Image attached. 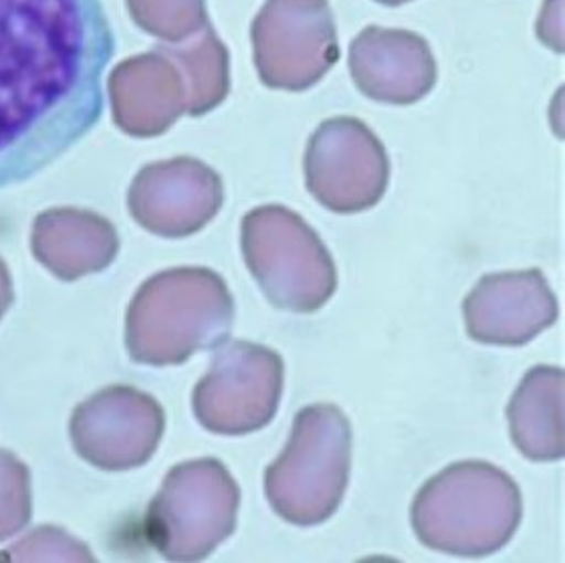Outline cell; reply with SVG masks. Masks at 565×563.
<instances>
[{
	"mask_svg": "<svg viewBox=\"0 0 565 563\" xmlns=\"http://www.w3.org/2000/svg\"><path fill=\"white\" fill-rule=\"evenodd\" d=\"M114 51L102 0H0V190L94 129Z\"/></svg>",
	"mask_w": 565,
	"mask_h": 563,
	"instance_id": "1",
	"label": "cell"
},
{
	"mask_svg": "<svg viewBox=\"0 0 565 563\" xmlns=\"http://www.w3.org/2000/svg\"><path fill=\"white\" fill-rule=\"evenodd\" d=\"M235 299L209 267L160 270L140 285L126 311V350L136 364L178 365L228 340Z\"/></svg>",
	"mask_w": 565,
	"mask_h": 563,
	"instance_id": "2",
	"label": "cell"
},
{
	"mask_svg": "<svg viewBox=\"0 0 565 563\" xmlns=\"http://www.w3.org/2000/svg\"><path fill=\"white\" fill-rule=\"evenodd\" d=\"M523 499L518 482L487 460H459L424 482L411 507L413 529L428 550L484 557L518 533Z\"/></svg>",
	"mask_w": 565,
	"mask_h": 563,
	"instance_id": "3",
	"label": "cell"
},
{
	"mask_svg": "<svg viewBox=\"0 0 565 563\" xmlns=\"http://www.w3.org/2000/svg\"><path fill=\"white\" fill-rule=\"evenodd\" d=\"M352 470V424L333 404L295 416L281 455L265 470V495L282 521L311 528L340 509Z\"/></svg>",
	"mask_w": 565,
	"mask_h": 563,
	"instance_id": "4",
	"label": "cell"
},
{
	"mask_svg": "<svg viewBox=\"0 0 565 563\" xmlns=\"http://www.w3.org/2000/svg\"><path fill=\"white\" fill-rule=\"evenodd\" d=\"M241 248L253 279L277 309L313 314L338 289V269L321 236L282 204L245 214Z\"/></svg>",
	"mask_w": 565,
	"mask_h": 563,
	"instance_id": "5",
	"label": "cell"
},
{
	"mask_svg": "<svg viewBox=\"0 0 565 563\" xmlns=\"http://www.w3.org/2000/svg\"><path fill=\"white\" fill-rule=\"evenodd\" d=\"M241 489L218 458L168 470L143 519L153 550L170 562H202L236 529Z\"/></svg>",
	"mask_w": 565,
	"mask_h": 563,
	"instance_id": "6",
	"label": "cell"
},
{
	"mask_svg": "<svg viewBox=\"0 0 565 563\" xmlns=\"http://www.w3.org/2000/svg\"><path fill=\"white\" fill-rule=\"evenodd\" d=\"M279 352L253 341L224 343L192 392V411L214 435L243 436L269 426L282 396Z\"/></svg>",
	"mask_w": 565,
	"mask_h": 563,
	"instance_id": "7",
	"label": "cell"
},
{
	"mask_svg": "<svg viewBox=\"0 0 565 563\" xmlns=\"http://www.w3.org/2000/svg\"><path fill=\"white\" fill-rule=\"evenodd\" d=\"M260 82L281 92L318 85L340 60L328 0H267L250 24Z\"/></svg>",
	"mask_w": 565,
	"mask_h": 563,
	"instance_id": "8",
	"label": "cell"
},
{
	"mask_svg": "<svg viewBox=\"0 0 565 563\" xmlns=\"http://www.w3.org/2000/svg\"><path fill=\"white\" fill-rule=\"evenodd\" d=\"M303 174L309 194L328 211H370L388 190V152L362 119H326L307 141Z\"/></svg>",
	"mask_w": 565,
	"mask_h": 563,
	"instance_id": "9",
	"label": "cell"
},
{
	"mask_svg": "<svg viewBox=\"0 0 565 563\" xmlns=\"http://www.w3.org/2000/svg\"><path fill=\"white\" fill-rule=\"evenodd\" d=\"M166 431L158 400L128 384H114L92 394L71 414L73 448L92 467L109 472L143 467Z\"/></svg>",
	"mask_w": 565,
	"mask_h": 563,
	"instance_id": "10",
	"label": "cell"
},
{
	"mask_svg": "<svg viewBox=\"0 0 565 563\" xmlns=\"http://www.w3.org/2000/svg\"><path fill=\"white\" fill-rule=\"evenodd\" d=\"M223 178L190 156L143 166L128 190L131 219L152 235L184 238L221 212Z\"/></svg>",
	"mask_w": 565,
	"mask_h": 563,
	"instance_id": "11",
	"label": "cell"
},
{
	"mask_svg": "<svg viewBox=\"0 0 565 563\" xmlns=\"http://www.w3.org/2000/svg\"><path fill=\"white\" fill-rule=\"evenodd\" d=\"M462 317L472 341L518 348L554 326L559 304L542 269L505 270L472 287Z\"/></svg>",
	"mask_w": 565,
	"mask_h": 563,
	"instance_id": "12",
	"label": "cell"
},
{
	"mask_svg": "<svg viewBox=\"0 0 565 563\" xmlns=\"http://www.w3.org/2000/svg\"><path fill=\"white\" fill-rule=\"evenodd\" d=\"M350 75L370 99L413 106L435 89L436 60L426 39L404 29L365 26L350 45Z\"/></svg>",
	"mask_w": 565,
	"mask_h": 563,
	"instance_id": "13",
	"label": "cell"
},
{
	"mask_svg": "<svg viewBox=\"0 0 565 563\" xmlns=\"http://www.w3.org/2000/svg\"><path fill=\"white\" fill-rule=\"evenodd\" d=\"M111 116L131 138H156L189 114V83L177 61L156 47L150 53L124 60L111 71Z\"/></svg>",
	"mask_w": 565,
	"mask_h": 563,
	"instance_id": "14",
	"label": "cell"
},
{
	"mask_svg": "<svg viewBox=\"0 0 565 563\" xmlns=\"http://www.w3.org/2000/svg\"><path fill=\"white\" fill-rule=\"evenodd\" d=\"M33 257L61 282L106 270L119 253V235L106 216L82 209L41 212L31 235Z\"/></svg>",
	"mask_w": 565,
	"mask_h": 563,
	"instance_id": "15",
	"label": "cell"
},
{
	"mask_svg": "<svg viewBox=\"0 0 565 563\" xmlns=\"http://www.w3.org/2000/svg\"><path fill=\"white\" fill-rule=\"evenodd\" d=\"M509 435L519 453L535 463H554L565 455L564 370L535 365L523 375L507 406Z\"/></svg>",
	"mask_w": 565,
	"mask_h": 563,
	"instance_id": "16",
	"label": "cell"
},
{
	"mask_svg": "<svg viewBox=\"0 0 565 563\" xmlns=\"http://www.w3.org/2000/svg\"><path fill=\"white\" fill-rule=\"evenodd\" d=\"M158 47L177 61L189 83V116L201 118L223 104L231 92L228 51L211 24L182 43Z\"/></svg>",
	"mask_w": 565,
	"mask_h": 563,
	"instance_id": "17",
	"label": "cell"
},
{
	"mask_svg": "<svg viewBox=\"0 0 565 563\" xmlns=\"http://www.w3.org/2000/svg\"><path fill=\"white\" fill-rule=\"evenodd\" d=\"M134 23L166 43H182L209 23L206 0H126Z\"/></svg>",
	"mask_w": 565,
	"mask_h": 563,
	"instance_id": "18",
	"label": "cell"
},
{
	"mask_svg": "<svg viewBox=\"0 0 565 563\" xmlns=\"http://www.w3.org/2000/svg\"><path fill=\"white\" fill-rule=\"evenodd\" d=\"M33 517L31 470L11 450L0 448V541L21 533Z\"/></svg>",
	"mask_w": 565,
	"mask_h": 563,
	"instance_id": "19",
	"label": "cell"
},
{
	"mask_svg": "<svg viewBox=\"0 0 565 563\" xmlns=\"http://www.w3.org/2000/svg\"><path fill=\"white\" fill-rule=\"evenodd\" d=\"M0 562H95V555L65 529L41 525L0 553Z\"/></svg>",
	"mask_w": 565,
	"mask_h": 563,
	"instance_id": "20",
	"label": "cell"
},
{
	"mask_svg": "<svg viewBox=\"0 0 565 563\" xmlns=\"http://www.w3.org/2000/svg\"><path fill=\"white\" fill-rule=\"evenodd\" d=\"M12 301H14V289H12L11 270L0 257V319L11 309Z\"/></svg>",
	"mask_w": 565,
	"mask_h": 563,
	"instance_id": "21",
	"label": "cell"
},
{
	"mask_svg": "<svg viewBox=\"0 0 565 563\" xmlns=\"http://www.w3.org/2000/svg\"><path fill=\"white\" fill-rule=\"evenodd\" d=\"M377 4H386V7H401L406 2H413V0H376Z\"/></svg>",
	"mask_w": 565,
	"mask_h": 563,
	"instance_id": "22",
	"label": "cell"
}]
</instances>
